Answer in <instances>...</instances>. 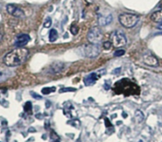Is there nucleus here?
I'll list each match as a JSON object with an SVG mask.
<instances>
[{
	"label": "nucleus",
	"mask_w": 162,
	"mask_h": 142,
	"mask_svg": "<svg viewBox=\"0 0 162 142\" xmlns=\"http://www.w3.org/2000/svg\"><path fill=\"white\" fill-rule=\"evenodd\" d=\"M29 55V50L25 48H18L8 52L3 58L4 64L8 67L19 66L26 61Z\"/></svg>",
	"instance_id": "obj_1"
},
{
	"label": "nucleus",
	"mask_w": 162,
	"mask_h": 142,
	"mask_svg": "<svg viewBox=\"0 0 162 142\" xmlns=\"http://www.w3.org/2000/svg\"><path fill=\"white\" fill-rule=\"evenodd\" d=\"M119 21L125 28H132L135 26L139 21V17L135 14L124 13L119 16Z\"/></svg>",
	"instance_id": "obj_2"
},
{
	"label": "nucleus",
	"mask_w": 162,
	"mask_h": 142,
	"mask_svg": "<svg viewBox=\"0 0 162 142\" xmlns=\"http://www.w3.org/2000/svg\"><path fill=\"white\" fill-rule=\"evenodd\" d=\"M81 55L87 58H95L98 57L101 52V48L99 45L90 44V45H83L80 48Z\"/></svg>",
	"instance_id": "obj_3"
},
{
	"label": "nucleus",
	"mask_w": 162,
	"mask_h": 142,
	"mask_svg": "<svg viewBox=\"0 0 162 142\" xmlns=\"http://www.w3.org/2000/svg\"><path fill=\"white\" fill-rule=\"evenodd\" d=\"M88 41L91 44H95V45H99V43L102 41V31L100 29L99 27L98 26H94L88 31Z\"/></svg>",
	"instance_id": "obj_4"
},
{
	"label": "nucleus",
	"mask_w": 162,
	"mask_h": 142,
	"mask_svg": "<svg viewBox=\"0 0 162 142\" xmlns=\"http://www.w3.org/2000/svg\"><path fill=\"white\" fill-rule=\"evenodd\" d=\"M112 45L115 48L122 47L126 44V38L122 31L116 30L114 31L110 35Z\"/></svg>",
	"instance_id": "obj_5"
},
{
	"label": "nucleus",
	"mask_w": 162,
	"mask_h": 142,
	"mask_svg": "<svg viewBox=\"0 0 162 142\" xmlns=\"http://www.w3.org/2000/svg\"><path fill=\"white\" fill-rule=\"evenodd\" d=\"M7 10L8 12V14L15 17V18H25V12L16 5L8 4L7 6Z\"/></svg>",
	"instance_id": "obj_6"
},
{
	"label": "nucleus",
	"mask_w": 162,
	"mask_h": 142,
	"mask_svg": "<svg viewBox=\"0 0 162 142\" xmlns=\"http://www.w3.org/2000/svg\"><path fill=\"white\" fill-rule=\"evenodd\" d=\"M29 40H30V37L28 34L21 33L16 38L15 41H14V45L18 48H22L27 45Z\"/></svg>",
	"instance_id": "obj_7"
},
{
	"label": "nucleus",
	"mask_w": 162,
	"mask_h": 142,
	"mask_svg": "<svg viewBox=\"0 0 162 142\" xmlns=\"http://www.w3.org/2000/svg\"><path fill=\"white\" fill-rule=\"evenodd\" d=\"M144 62L145 64L151 67H157L158 66V60L154 56L152 55H145L144 57Z\"/></svg>",
	"instance_id": "obj_8"
},
{
	"label": "nucleus",
	"mask_w": 162,
	"mask_h": 142,
	"mask_svg": "<svg viewBox=\"0 0 162 142\" xmlns=\"http://www.w3.org/2000/svg\"><path fill=\"white\" fill-rule=\"evenodd\" d=\"M113 20V17L110 14L108 15H99V24L100 26H105L109 25Z\"/></svg>",
	"instance_id": "obj_9"
},
{
	"label": "nucleus",
	"mask_w": 162,
	"mask_h": 142,
	"mask_svg": "<svg viewBox=\"0 0 162 142\" xmlns=\"http://www.w3.org/2000/svg\"><path fill=\"white\" fill-rule=\"evenodd\" d=\"M97 74L95 73V72H93V73H91L90 75L86 76L83 81H84V83H85L86 86H91L93 84H95L96 80H97Z\"/></svg>",
	"instance_id": "obj_10"
},
{
	"label": "nucleus",
	"mask_w": 162,
	"mask_h": 142,
	"mask_svg": "<svg viewBox=\"0 0 162 142\" xmlns=\"http://www.w3.org/2000/svg\"><path fill=\"white\" fill-rule=\"evenodd\" d=\"M150 19L154 22L160 23L162 21V10L153 12L152 15L150 16Z\"/></svg>",
	"instance_id": "obj_11"
},
{
	"label": "nucleus",
	"mask_w": 162,
	"mask_h": 142,
	"mask_svg": "<svg viewBox=\"0 0 162 142\" xmlns=\"http://www.w3.org/2000/svg\"><path fill=\"white\" fill-rule=\"evenodd\" d=\"M12 76V72L8 69H1L0 70V82L7 80Z\"/></svg>",
	"instance_id": "obj_12"
},
{
	"label": "nucleus",
	"mask_w": 162,
	"mask_h": 142,
	"mask_svg": "<svg viewBox=\"0 0 162 142\" xmlns=\"http://www.w3.org/2000/svg\"><path fill=\"white\" fill-rule=\"evenodd\" d=\"M64 64L60 63V62H56V63L52 64L51 68L53 71V72H60L64 69Z\"/></svg>",
	"instance_id": "obj_13"
},
{
	"label": "nucleus",
	"mask_w": 162,
	"mask_h": 142,
	"mask_svg": "<svg viewBox=\"0 0 162 142\" xmlns=\"http://www.w3.org/2000/svg\"><path fill=\"white\" fill-rule=\"evenodd\" d=\"M58 38V33H57V31L54 29H52L49 32V40L50 42H54L55 40H57V39Z\"/></svg>",
	"instance_id": "obj_14"
},
{
	"label": "nucleus",
	"mask_w": 162,
	"mask_h": 142,
	"mask_svg": "<svg viewBox=\"0 0 162 142\" xmlns=\"http://www.w3.org/2000/svg\"><path fill=\"white\" fill-rule=\"evenodd\" d=\"M56 88L55 87H51V88H45L42 89V94L43 95H49L50 93L54 92L56 91Z\"/></svg>",
	"instance_id": "obj_15"
},
{
	"label": "nucleus",
	"mask_w": 162,
	"mask_h": 142,
	"mask_svg": "<svg viewBox=\"0 0 162 142\" xmlns=\"http://www.w3.org/2000/svg\"><path fill=\"white\" fill-rule=\"evenodd\" d=\"M135 118H137L138 122H141L143 121V119H144V114L140 110H137L135 114Z\"/></svg>",
	"instance_id": "obj_16"
},
{
	"label": "nucleus",
	"mask_w": 162,
	"mask_h": 142,
	"mask_svg": "<svg viewBox=\"0 0 162 142\" xmlns=\"http://www.w3.org/2000/svg\"><path fill=\"white\" fill-rule=\"evenodd\" d=\"M24 110L25 111L28 112V113H31V110H32V104H31L30 102H27L24 107Z\"/></svg>",
	"instance_id": "obj_17"
},
{
	"label": "nucleus",
	"mask_w": 162,
	"mask_h": 142,
	"mask_svg": "<svg viewBox=\"0 0 162 142\" xmlns=\"http://www.w3.org/2000/svg\"><path fill=\"white\" fill-rule=\"evenodd\" d=\"M124 54H125V50L119 49L114 52V57H122V56H123Z\"/></svg>",
	"instance_id": "obj_18"
},
{
	"label": "nucleus",
	"mask_w": 162,
	"mask_h": 142,
	"mask_svg": "<svg viewBox=\"0 0 162 142\" xmlns=\"http://www.w3.org/2000/svg\"><path fill=\"white\" fill-rule=\"evenodd\" d=\"M51 25H52V20H51L50 18H47L45 22H44V26H45V28H49V27H50Z\"/></svg>",
	"instance_id": "obj_19"
},
{
	"label": "nucleus",
	"mask_w": 162,
	"mask_h": 142,
	"mask_svg": "<svg viewBox=\"0 0 162 142\" xmlns=\"http://www.w3.org/2000/svg\"><path fill=\"white\" fill-rule=\"evenodd\" d=\"M70 30H71V33H72V34H74V35H76V34H77V33H78V32H79L78 26H71V29H70Z\"/></svg>",
	"instance_id": "obj_20"
},
{
	"label": "nucleus",
	"mask_w": 162,
	"mask_h": 142,
	"mask_svg": "<svg viewBox=\"0 0 162 142\" xmlns=\"http://www.w3.org/2000/svg\"><path fill=\"white\" fill-rule=\"evenodd\" d=\"M112 46V44L111 42H110V41H107V42H104L103 43V47H104V49H110V48H111Z\"/></svg>",
	"instance_id": "obj_21"
},
{
	"label": "nucleus",
	"mask_w": 162,
	"mask_h": 142,
	"mask_svg": "<svg viewBox=\"0 0 162 142\" xmlns=\"http://www.w3.org/2000/svg\"><path fill=\"white\" fill-rule=\"evenodd\" d=\"M76 89L75 88H63V89H60V92L63 93V92H67V91H75Z\"/></svg>",
	"instance_id": "obj_22"
},
{
	"label": "nucleus",
	"mask_w": 162,
	"mask_h": 142,
	"mask_svg": "<svg viewBox=\"0 0 162 142\" xmlns=\"http://www.w3.org/2000/svg\"><path fill=\"white\" fill-rule=\"evenodd\" d=\"M30 94L32 95L33 98H34V99H42V97H41V96H40V95H38V94H36V93H34L33 91H32Z\"/></svg>",
	"instance_id": "obj_23"
},
{
	"label": "nucleus",
	"mask_w": 162,
	"mask_h": 142,
	"mask_svg": "<svg viewBox=\"0 0 162 142\" xmlns=\"http://www.w3.org/2000/svg\"><path fill=\"white\" fill-rule=\"evenodd\" d=\"M157 29H162V21L161 22H160V23L157 25Z\"/></svg>",
	"instance_id": "obj_24"
},
{
	"label": "nucleus",
	"mask_w": 162,
	"mask_h": 142,
	"mask_svg": "<svg viewBox=\"0 0 162 142\" xmlns=\"http://www.w3.org/2000/svg\"><path fill=\"white\" fill-rule=\"evenodd\" d=\"M85 1L88 4H91V3H93V2H95V0H85Z\"/></svg>",
	"instance_id": "obj_25"
},
{
	"label": "nucleus",
	"mask_w": 162,
	"mask_h": 142,
	"mask_svg": "<svg viewBox=\"0 0 162 142\" xmlns=\"http://www.w3.org/2000/svg\"><path fill=\"white\" fill-rule=\"evenodd\" d=\"M57 142H59V141H57Z\"/></svg>",
	"instance_id": "obj_26"
}]
</instances>
